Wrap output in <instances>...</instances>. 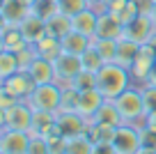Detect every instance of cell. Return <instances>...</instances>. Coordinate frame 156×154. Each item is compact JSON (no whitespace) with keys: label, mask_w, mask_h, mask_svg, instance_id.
<instances>
[{"label":"cell","mask_w":156,"mask_h":154,"mask_svg":"<svg viewBox=\"0 0 156 154\" xmlns=\"http://www.w3.org/2000/svg\"><path fill=\"white\" fill-rule=\"evenodd\" d=\"M115 14H117V19L122 21V25H129L133 19H138V16H140V12H138L136 0H126V2H124V5L119 7Z\"/></svg>","instance_id":"1f68e13d"},{"label":"cell","mask_w":156,"mask_h":154,"mask_svg":"<svg viewBox=\"0 0 156 154\" xmlns=\"http://www.w3.org/2000/svg\"><path fill=\"white\" fill-rule=\"evenodd\" d=\"M129 78H131V72L126 67L117 62H106L97 72V87L106 99H117L129 87Z\"/></svg>","instance_id":"6da1fadb"},{"label":"cell","mask_w":156,"mask_h":154,"mask_svg":"<svg viewBox=\"0 0 156 154\" xmlns=\"http://www.w3.org/2000/svg\"><path fill=\"white\" fill-rule=\"evenodd\" d=\"M19 30H21V35L25 37V42L32 44V46H34V44H39L46 35H48V30H46V21L39 19V16H34V14H30L28 19L21 21Z\"/></svg>","instance_id":"5bb4252c"},{"label":"cell","mask_w":156,"mask_h":154,"mask_svg":"<svg viewBox=\"0 0 156 154\" xmlns=\"http://www.w3.org/2000/svg\"><path fill=\"white\" fill-rule=\"evenodd\" d=\"M154 32H156V23H154V19L147 16V14H140L129 25H124V37L133 39V42H138V44H147Z\"/></svg>","instance_id":"ba28073f"},{"label":"cell","mask_w":156,"mask_h":154,"mask_svg":"<svg viewBox=\"0 0 156 154\" xmlns=\"http://www.w3.org/2000/svg\"><path fill=\"white\" fill-rule=\"evenodd\" d=\"M94 37H110V39H122L124 37V25L117 19V14L101 9L97 21V35Z\"/></svg>","instance_id":"4fadbf2b"},{"label":"cell","mask_w":156,"mask_h":154,"mask_svg":"<svg viewBox=\"0 0 156 154\" xmlns=\"http://www.w3.org/2000/svg\"><path fill=\"white\" fill-rule=\"evenodd\" d=\"M140 143H142V147L156 149V129H149V127H140Z\"/></svg>","instance_id":"74e56055"},{"label":"cell","mask_w":156,"mask_h":154,"mask_svg":"<svg viewBox=\"0 0 156 154\" xmlns=\"http://www.w3.org/2000/svg\"><path fill=\"white\" fill-rule=\"evenodd\" d=\"M71 19H73V30H78V32L87 35V37H94V35H97L99 9H94V7H87V9L78 12V14L71 16Z\"/></svg>","instance_id":"d6986e66"},{"label":"cell","mask_w":156,"mask_h":154,"mask_svg":"<svg viewBox=\"0 0 156 154\" xmlns=\"http://www.w3.org/2000/svg\"><path fill=\"white\" fill-rule=\"evenodd\" d=\"M28 154H51V145L44 136H30Z\"/></svg>","instance_id":"d590c367"},{"label":"cell","mask_w":156,"mask_h":154,"mask_svg":"<svg viewBox=\"0 0 156 154\" xmlns=\"http://www.w3.org/2000/svg\"><path fill=\"white\" fill-rule=\"evenodd\" d=\"M124 2H126V0H103V2H101V9L112 12V14H115V12L119 9V7H122ZM101 9H99V12H101Z\"/></svg>","instance_id":"60d3db41"},{"label":"cell","mask_w":156,"mask_h":154,"mask_svg":"<svg viewBox=\"0 0 156 154\" xmlns=\"http://www.w3.org/2000/svg\"><path fill=\"white\" fill-rule=\"evenodd\" d=\"M136 5H138V12H140V14L151 16V12H154V7H156V0H136Z\"/></svg>","instance_id":"ab89813d"},{"label":"cell","mask_w":156,"mask_h":154,"mask_svg":"<svg viewBox=\"0 0 156 154\" xmlns=\"http://www.w3.org/2000/svg\"><path fill=\"white\" fill-rule=\"evenodd\" d=\"M80 60H83V69H87V72H94L97 74L99 69L106 64V60H103V55L99 53L94 46H90L87 51H85L83 55H80Z\"/></svg>","instance_id":"4dcf8cb0"},{"label":"cell","mask_w":156,"mask_h":154,"mask_svg":"<svg viewBox=\"0 0 156 154\" xmlns=\"http://www.w3.org/2000/svg\"><path fill=\"white\" fill-rule=\"evenodd\" d=\"M2 87L9 90L16 99H28V97L32 94V90L37 87V83L32 81V76H30L25 69H19L16 74H12L9 78L2 81Z\"/></svg>","instance_id":"30bf717a"},{"label":"cell","mask_w":156,"mask_h":154,"mask_svg":"<svg viewBox=\"0 0 156 154\" xmlns=\"http://www.w3.org/2000/svg\"><path fill=\"white\" fill-rule=\"evenodd\" d=\"M16 58H19V64H21V69H28L30 64H32V60L37 58V48L30 44V46H25L23 51H19L16 53Z\"/></svg>","instance_id":"8d00e7d4"},{"label":"cell","mask_w":156,"mask_h":154,"mask_svg":"<svg viewBox=\"0 0 156 154\" xmlns=\"http://www.w3.org/2000/svg\"><path fill=\"white\" fill-rule=\"evenodd\" d=\"M151 19H154V23H156V7H154V12H151Z\"/></svg>","instance_id":"bcb514c9"},{"label":"cell","mask_w":156,"mask_h":154,"mask_svg":"<svg viewBox=\"0 0 156 154\" xmlns=\"http://www.w3.org/2000/svg\"><path fill=\"white\" fill-rule=\"evenodd\" d=\"M53 64H55V81L60 85H69L83 72V60H80V55H73V53H62Z\"/></svg>","instance_id":"8992f818"},{"label":"cell","mask_w":156,"mask_h":154,"mask_svg":"<svg viewBox=\"0 0 156 154\" xmlns=\"http://www.w3.org/2000/svg\"><path fill=\"white\" fill-rule=\"evenodd\" d=\"M55 127H58V113H51V111H34L30 136H48Z\"/></svg>","instance_id":"ffe728a7"},{"label":"cell","mask_w":156,"mask_h":154,"mask_svg":"<svg viewBox=\"0 0 156 154\" xmlns=\"http://www.w3.org/2000/svg\"><path fill=\"white\" fill-rule=\"evenodd\" d=\"M58 127L67 138H73V136L87 134L90 120L83 117L80 113H58Z\"/></svg>","instance_id":"7c38bea8"},{"label":"cell","mask_w":156,"mask_h":154,"mask_svg":"<svg viewBox=\"0 0 156 154\" xmlns=\"http://www.w3.org/2000/svg\"><path fill=\"white\" fill-rule=\"evenodd\" d=\"M117 108L122 113V120L129 124H136L138 120H145V101H142V92L136 87H126L122 94L115 99Z\"/></svg>","instance_id":"3957f363"},{"label":"cell","mask_w":156,"mask_h":154,"mask_svg":"<svg viewBox=\"0 0 156 154\" xmlns=\"http://www.w3.org/2000/svg\"><path fill=\"white\" fill-rule=\"evenodd\" d=\"M140 92H142V101H145V115L154 113L156 111V85L145 83V87H140Z\"/></svg>","instance_id":"e575fe53"},{"label":"cell","mask_w":156,"mask_h":154,"mask_svg":"<svg viewBox=\"0 0 156 154\" xmlns=\"http://www.w3.org/2000/svg\"><path fill=\"white\" fill-rule=\"evenodd\" d=\"M94 152V143L87 134H80V136H73V138L67 140V149L64 154H92Z\"/></svg>","instance_id":"83f0119b"},{"label":"cell","mask_w":156,"mask_h":154,"mask_svg":"<svg viewBox=\"0 0 156 154\" xmlns=\"http://www.w3.org/2000/svg\"><path fill=\"white\" fill-rule=\"evenodd\" d=\"M58 7H60V12H64V14L76 16L78 12L87 9V0H58Z\"/></svg>","instance_id":"836d02e7"},{"label":"cell","mask_w":156,"mask_h":154,"mask_svg":"<svg viewBox=\"0 0 156 154\" xmlns=\"http://www.w3.org/2000/svg\"><path fill=\"white\" fill-rule=\"evenodd\" d=\"M46 30H48V35L62 39L64 35H69L73 30V19L69 14H64V12H58V14H53L46 21Z\"/></svg>","instance_id":"603a6c76"},{"label":"cell","mask_w":156,"mask_h":154,"mask_svg":"<svg viewBox=\"0 0 156 154\" xmlns=\"http://www.w3.org/2000/svg\"><path fill=\"white\" fill-rule=\"evenodd\" d=\"M25 46H30L25 42V37L21 35L19 25H5L2 23V32H0V48L2 51H12V53H19Z\"/></svg>","instance_id":"e0dca14e"},{"label":"cell","mask_w":156,"mask_h":154,"mask_svg":"<svg viewBox=\"0 0 156 154\" xmlns=\"http://www.w3.org/2000/svg\"><path fill=\"white\" fill-rule=\"evenodd\" d=\"M34 48H37V55H41V58H46V60H53V62L62 55V44H60V39L53 37V35H46L39 44H34Z\"/></svg>","instance_id":"d4e9b609"},{"label":"cell","mask_w":156,"mask_h":154,"mask_svg":"<svg viewBox=\"0 0 156 154\" xmlns=\"http://www.w3.org/2000/svg\"><path fill=\"white\" fill-rule=\"evenodd\" d=\"M30 104L32 111H51L58 113L60 111V101H62V85L58 81L53 83H41L32 90V94L25 99Z\"/></svg>","instance_id":"7a4b0ae2"},{"label":"cell","mask_w":156,"mask_h":154,"mask_svg":"<svg viewBox=\"0 0 156 154\" xmlns=\"http://www.w3.org/2000/svg\"><path fill=\"white\" fill-rule=\"evenodd\" d=\"M25 72L32 76V81L37 83V85L55 81V64H53V60H46V58H41V55H37Z\"/></svg>","instance_id":"2e32d148"},{"label":"cell","mask_w":156,"mask_h":154,"mask_svg":"<svg viewBox=\"0 0 156 154\" xmlns=\"http://www.w3.org/2000/svg\"><path fill=\"white\" fill-rule=\"evenodd\" d=\"M19 69H21V64H19L16 53H12V51H0V78H2V81L9 78L12 74H16Z\"/></svg>","instance_id":"f1b7e54d"},{"label":"cell","mask_w":156,"mask_h":154,"mask_svg":"<svg viewBox=\"0 0 156 154\" xmlns=\"http://www.w3.org/2000/svg\"><path fill=\"white\" fill-rule=\"evenodd\" d=\"M115 129H117V127L101 124V122L90 120L87 136L92 138V143H94V145H108V143H112V138H115Z\"/></svg>","instance_id":"cb8c5ba5"},{"label":"cell","mask_w":156,"mask_h":154,"mask_svg":"<svg viewBox=\"0 0 156 154\" xmlns=\"http://www.w3.org/2000/svg\"><path fill=\"white\" fill-rule=\"evenodd\" d=\"M19 101H21V99H16L9 90L0 87V113H2V111H9V108L14 106V104H19Z\"/></svg>","instance_id":"f35d334b"},{"label":"cell","mask_w":156,"mask_h":154,"mask_svg":"<svg viewBox=\"0 0 156 154\" xmlns=\"http://www.w3.org/2000/svg\"><path fill=\"white\" fill-rule=\"evenodd\" d=\"M60 7H58V0H34L32 2V14L39 16V19L48 21L53 14H58Z\"/></svg>","instance_id":"f546056e"},{"label":"cell","mask_w":156,"mask_h":154,"mask_svg":"<svg viewBox=\"0 0 156 154\" xmlns=\"http://www.w3.org/2000/svg\"><path fill=\"white\" fill-rule=\"evenodd\" d=\"M32 115L34 111L30 108V104L25 99H21L19 104L9 108V111H2V127H9V129H19V131H28L32 129Z\"/></svg>","instance_id":"277c9868"},{"label":"cell","mask_w":156,"mask_h":154,"mask_svg":"<svg viewBox=\"0 0 156 154\" xmlns=\"http://www.w3.org/2000/svg\"><path fill=\"white\" fill-rule=\"evenodd\" d=\"M106 101V97L101 94L99 87H90V90H83L80 92V104H78V113L87 120H92L97 115V111L101 108V104Z\"/></svg>","instance_id":"9a60e30c"},{"label":"cell","mask_w":156,"mask_h":154,"mask_svg":"<svg viewBox=\"0 0 156 154\" xmlns=\"http://www.w3.org/2000/svg\"><path fill=\"white\" fill-rule=\"evenodd\" d=\"M145 127L156 129V111H154V113H147V115H145Z\"/></svg>","instance_id":"7bdbcfd3"},{"label":"cell","mask_w":156,"mask_h":154,"mask_svg":"<svg viewBox=\"0 0 156 154\" xmlns=\"http://www.w3.org/2000/svg\"><path fill=\"white\" fill-rule=\"evenodd\" d=\"M154 67H156V51L149 46V44H142L140 53H138L136 62L131 64V69H129V72H131L133 78L147 83V78H149V74L154 72Z\"/></svg>","instance_id":"8fae6325"},{"label":"cell","mask_w":156,"mask_h":154,"mask_svg":"<svg viewBox=\"0 0 156 154\" xmlns=\"http://www.w3.org/2000/svg\"><path fill=\"white\" fill-rule=\"evenodd\" d=\"M28 145H30L28 131L2 127V134H0V152L2 154H28Z\"/></svg>","instance_id":"52a82bcc"},{"label":"cell","mask_w":156,"mask_h":154,"mask_svg":"<svg viewBox=\"0 0 156 154\" xmlns=\"http://www.w3.org/2000/svg\"><path fill=\"white\" fill-rule=\"evenodd\" d=\"M103 0H87V7H94V9H101Z\"/></svg>","instance_id":"ee69618b"},{"label":"cell","mask_w":156,"mask_h":154,"mask_svg":"<svg viewBox=\"0 0 156 154\" xmlns=\"http://www.w3.org/2000/svg\"><path fill=\"white\" fill-rule=\"evenodd\" d=\"M112 147L119 154H136L142 147L140 143V127H133L129 122L119 124L115 129V138H112Z\"/></svg>","instance_id":"5b68a950"},{"label":"cell","mask_w":156,"mask_h":154,"mask_svg":"<svg viewBox=\"0 0 156 154\" xmlns=\"http://www.w3.org/2000/svg\"><path fill=\"white\" fill-rule=\"evenodd\" d=\"M92 154H119V152L112 147V143H108V145H94Z\"/></svg>","instance_id":"b9f144b4"},{"label":"cell","mask_w":156,"mask_h":154,"mask_svg":"<svg viewBox=\"0 0 156 154\" xmlns=\"http://www.w3.org/2000/svg\"><path fill=\"white\" fill-rule=\"evenodd\" d=\"M136 154H156V149H149V147H140Z\"/></svg>","instance_id":"f6af8a7d"},{"label":"cell","mask_w":156,"mask_h":154,"mask_svg":"<svg viewBox=\"0 0 156 154\" xmlns=\"http://www.w3.org/2000/svg\"><path fill=\"white\" fill-rule=\"evenodd\" d=\"M69 85H73L76 90H80V92H83V90H90V87H97V74L83 69V72H80L71 83H69Z\"/></svg>","instance_id":"d6a6232c"},{"label":"cell","mask_w":156,"mask_h":154,"mask_svg":"<svg viewBox=\"0 0 156 154\" xmlns=\"http://www.w3.org/2000/svg\"><path fill=\"white\" fill-rule=\"evenodd\" d=\"M117 44H119V39L92 37V46L103 55V60H106V62H115V58H117Z\"/></svg>","instance_id":"4316f807"},{"label":"cell","mask_w":156,"mask_h":154,"mask_svg":"<svg viewBox=\"0 0 156 154\" xmlns=\"http://www.w3.org/2000/svg\"><path fill=\"white\" fill-rule=\"evenodd\" d=\"M94 122H101V124H110V127H119L124 124L122 120V113H119V108H117L115 99H106L101 104V108L97 111V115L92 117Z\"/></svg>","instance_id":"7402d4cb"},{"label":"cell","mask_w":156,"mask_h":154,"mask_svg":"<svg viewBox=\"0 0 156 154\" xmlns=\"http://www.w3.org/2000/svg\"><path fill=\"white\" fill-rule=\"evenodd\" d=\"M62 44V53H73V55H83L90 46H92V37L78 32V30H71L69 35H64L60 39Z\"/></svg>","instance_id":"ac0fdd59"},{"label":"cell","mask_w":156,"mask_h":154,"mask_svg":"<svg viewBox=\"0 0 156 154\" xmlns=\"http://www.w3.org/2000/svg\"><path fill=\"white\" fill-rule=\"evenodd\" d=\"M78 104H80V90H76L73 85H62V101L58 113H78Z\"/></svg>","instance_id":"484cf974"},{"label":"cell","mask_w":156,"mask_h":154,"mask_svg":"<svg viewBox=\"0 0 156 154\" xmlns=\"http://www.w3.org/2000/svg\"><path fill=\"white\" fill-rule=\"evenodd\" d=\"M32 14V5L25 0H2L0 7V19L5 25H19L23 19Z\"/></svg>","instance_id":"9c48e42d"},{"label":"cell","mask_w":156,"mask_h":154,"mask_svg":"<svg viewBox=\"0 0 156 154\" xmlns=\"http://www.w3.org/2000/svg\"><path fill=\"white\" fill-rule=\"evenodd\" d=\"M140 48H142V44L133 42V39H129V37H122V39H119V44H117V58H115V62L122 64V67H126V69H131V64L136 62L138 53H140Z\"/></svg>","instance_id":"44dd1931"}]
</instances>
